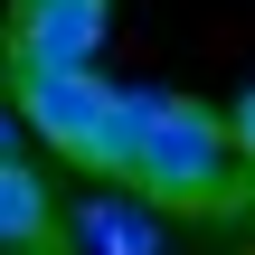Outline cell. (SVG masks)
Instances as JSON below:
<instances>
[{"instance_id":"cell-8","label":"cell","mask_w":255,"mask_h":255,"mask_svg":"<svg viewBox=\"0 0 255 255\" xmlns=\"http://www.w3.org/2000/svg\"><path fill=\"white\" fill-rule=\"evenodd\" d=\"M19 142H28V123H19V114H9V104H0V161H28V151H19Z\"/></svg>"},{"instance_id":"cell-2","label":"cell","mask_w":255,"mask_h":255,"mask_svg":"<svg viewBox=\"0 0 255 255\" xmlns=\"http://www.w3.org/2000/svg\"><path fill=\"white\" fill-rule=\"evenodd\" d=\"M104 114H114V85H104L95 66H38V76H19V123H28L38 142H57L76 170H95Z\"/></svg>"},{"instance_id":"cell-3","label":"cell","mask_w":255,"mask_h":255,"mask_svg":"<svg viewBox=\"0 0 255 255\" xmlns=\"http://www.w3.org/2000/svg\"><path fill=\"white\" fill-rule=\"evenodd\" d=\"M95 47H104V0H19L9 9V76L95 66Z\"/></svg>"},{"instance_id":"cell-7","label":"cell","mask_w":255,"mask_h":255,"mask_svg":"<svg viewBox=\"0 0 255 255\" xmlns=\"http://www.w3.org/2000/svg\"><path fill=\"white\" fill-rule=\"evenodd\" d=\"M227 142H237V161H246V170H255V85H246V95H237V114H227Z\"/></svg>"},{"instance_id":"cell-4","label":"cell","mask_w":255,"mask_h":255,"mask_svg":"<svg viewBox=\"0 0 255 255\" xmlns=\"http://www.w3.org/2000/svg\"><path fill=\"white\" fill-rule=\"evenodd\" d=\"M66 227H76V246H85V255H170V227H161V208H142L123 180L85 189V199L66 208Z\"/></svg>"},{"instance_id":"cell-9","label":"cell","mask_w":255,"mask_h":255,"mask_svg":"<svg viewBox=\"0 0 255 255\" xmlns=\"http://www.w3.org/2000/svg\"><path fill=\"white\" fill-rule=\"evenodd\" d=\"M38 255H47V246H38Z\"/></svg>"},{"instance_id":"cell-6","label":"cell","mask_w":255,"mask_h":255,"mask_svg":"<svg viewBox=\"0 0 255 255\" xmlns=\"http://www.w3.org/2000/svg\"><path fill=\"white\" fill-rule=\"evenodd\" d=\"M161 104H170V85H114L104 151H95V180H132V151H142V132L161 123Z\"/></svg>"},{"instance_id":"cell-5","label":"cell","mask_w":255,"mask_h":255,"mask_svg":"<svg viewBox=\"0 0 255 255\" xmlns=\"http://www.w3.org/2000/svg\"><path fill=\"white\" fill-rule=\"evenodd\" d=\"M57 227V189L38 161H0V255H38Z\"/></svg>"},{"instance_id":"cell-1","label":"cell","mask_w":255,"mask_h":255,"mask_svg":"<svg viewBox=\"0 0 255 255\" xmlns=\"http://www.w3.org/2000/svg\"><path fill=\"white\" fill-rule=\"evenodd\" d=\"M237 170H246V161H237V142H227V114L170 95L161 123L142 132L123 189H132L142 208H161V218H199V208H227V199H237Z\"/></svg>"}]
</instances>
